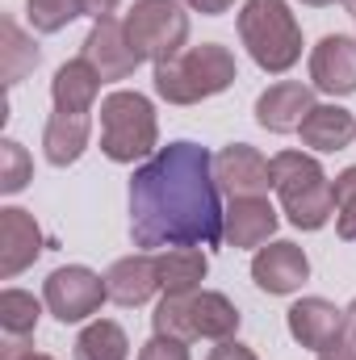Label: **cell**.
Listing matches in <instances>:
<instances>
[{
  "label": "cell",
  "mask_w": 356,
  "mask_h": 360,
  "mask_svg": "<svg viewBox=\"0 0 356 360\" xmlns=\"http://www.w3.org/2000/svg\"><path fill=\"white\" fill-rule=\"evenodd\" d=\"M214 155L197 143H168L130 176V239L143 252L218 248L222 197Z\"/></svg>",
  "instance_id": "obj_1"
},
{
  "label": "cell",
  "mask_w": 356,
  "mask_h": 360,
  "mask_svg": "<svg viewBox=\"0 0 356 360\" xmlns=\"http://www.w3.org/2000/svg\"><path fill=\"white\" fill-rule=\"evenodd\" d=\"M272 188L298 231H319L336 214V180H327L323 164L306 151H276L272 160Z\"/></svg>",
  "instance_id": "obj_2"
},
{
  "label": "cell",
  "mask_w": 356,
  "mask_h": 360,
  "mask_svg": "<svg viewBox=\"0 0 356 360\" xmlns=\"http://www.w3.org/2000/svg\"><path fill=\"white\" fill-rule=\"evenodd\" d=\"M235 80H239V68L222 42H201L180 51L168 63H155V92L168 105H197L205 96L227 92Z\"/></svg>",
  "instance_id": "obj_3"
},
{
  "label": "cell",
  "mask_w": 356,
  "mask_h": 360,
  "mask_svg": "<svg viewBox=\"0 0 356 360\" xmlns=\"http://www.w3.org/2000/svg\"><path fill=\"white\" fill-rule=\"evenodd\" d=\"M239 310L227 293H214V289H197V293H164V302L155 306L151 314V327L155 335H168L180 344H193V340H231L239 331Z\"/></svg>",
  "instance_id": "obj_4"
},
{
  "label": "cell",
  "mask_w": 356,
  "mask_h": 360,
  "mask_svg": "<svg viewBox=\"0 0 356 360\" xmlns=\"http://www.w3.org/2000/svg\"><path fill=\"white\" fill-rule=\"evenodd\" d=\"M239 38L260 72H289L302 59V25L285 0H248L239 13Z\"/></svg>",
  "instance_id": "obj_5"
},
{
  "label": "cell",
  "mask_w": 356,
  "mask_h": 360,
  "mask_svg": "<svg viewBox=\"0 0 356 360\" xmlns=\"http://www.w3.org/2000/svg\"><path fill=\"white\" fill-rule=\"evenodd\" d=\"M160 143V122L155 105L143 92L117 89L101 101V151L113 164H134L151 155Z\"/></svg>",
  "instance_id": "obj_6"
},
{
  "label": "cell",
  "mask_w": 356,
  "mask_h": 360,
  "mask_svg": "<svg viewBox=\"0 0 356 360\" xmlns=\"http://www.w3.org/2000/svg\"><path fill=\"white\" fill-rule=\"evenodd\" d=\"M126 38L143 59L168 63L189 42V13L177 0H134L126 13Z\"/></svg>",
  "instance_id": "obj_7"
},
{
  "label": "cell",
  "mask_w": 356,
  "mask_h": 360,
  "mask_svg": "<svg viewBox=\"0 0 356 360\" xmlns=\"http://www.w3.org/2000/svg\"><path fill=\"white\" fill-rule=\"evenodd\" d=\"M42 302L59 323H84L89 314L101 310V302H109V289H105V276H96L92 269L68 264V269H55L46 276Z\"/></svg>",
  "instance_id": "obj_8"
},
{
  "label": "cell",
  "mask_w": 356,
  "mask_h": 360,
  "mask_svg": "<svg viewBox=\"0 0 356 360\" xmlns=\"http://www.w3.org/2000/svg\"><path fill=\"white\" fill-rule=\"evenodd\" d=\"M84 59L96 68V76H101L105 84L134 76V68L143 63V55H139V51L130 46V38H126V21H117V17L92 21L89 38H84Z\"/></svg>",
  "instance_id": "obj_9"
},
{
  "label": "cell",
  "mask_w": 356,
  "mask_h": 360,
  "mask_svg": "<svg viewBox=\"0 0 356 360\" xmlns=\"http://www.w3.org/2000/svg\"><path fill=\"white\" fill-rule=\"evenodd\" d=\"M214 180L227 197H265L272 188V164L256 147L231 143L214 155Z\"/></svg>",
  "instance_id": "obj_10"
},
{
  "label": "cell",
  "mask_w": 356,
  "mask_h": 360,
  "mask_svg": "<svg viewBox=\"0 0 356 360\" xmlns=\"http://www.w3.org/2000/svg\"><path fill=\"white\" fill-rule=\"evenodd\" d=\"M285 323H289V335L302 348H310L314 356L331 352L340 344V335H344V310L336 302H327V297H302V302H293L289 314H285Z\"/></svg>",
  "instance_id": "obj_11"
},
{
  "label": "cell",
  "mask_w": 356,
  "mask_h": 360,
  "mask_svg": "<svg viewBox=\"0 0 356 360\" xmlns=\"http://www.w3.org/2000/svg\"><path fill=\"white\" fill-rule=\"evenodd\" d=\"M310 80L327 96H352L356 92V38L327 34L310 51Z\"/></svg>",
  "instance_id": "obj_12"
},
{
  "label": "cell",
  "mask_w": 356,
  "mask_h": 360,
  "mask_svg": "<svg viewBox=\"0 0 356 360\" xmlns=\"http://www.w3.org/2000/svg\"><path fill=\"white\" fill-rule=\"evenodd\" d=\"M306 276H310V260H306V252H302L298 243H289V239H276V243L260 248L256 260H252V281H256L265 293H276V297L302 289Z\"/></svg>",
  "instance_id": "obj_13"
},
{
  "label": "cell",
  "mask_w": 356,
  "mask_h": 360,
  "mask_svg": "<svg viewBox=\"0 0 356 360\" xmlns=\"http://www.w3.org/2000/svg\"><path fill=\"white\" fill-rule=\"evenodd\" d=\"M276 210L268 205V197H231L227 218H222V243H231L235 252L248 248H265L276 235Z\"/></svg>",
  "instance_id": "obj_14"
},
{
  "label": "cell",
  "mask_w": 356,
  "mask_h": 360,
  "mask_svg": "<svg viewBox=\"0 0 356 360\" xmlns=\"http://www.w3.org/2000/svg\"><path fill=\"white\" fill-rule=\"evenodd\" d=\"M38 256H42V231H38V222L25 210L4 205L0 210V276L13 281L17 272L30 269Z\"/></svg>",
  "instance_id": "obj_15"
},
{
  "label": "cell",
  "mask_w": 356,
  "mask_h": 360,
  "mask_svg": "<svg viewBox=\"0 0 356 360\" xmlns=\"http://www.w3.org/2000/svg\"><path fill=\"white\" fill-rule=\"evenodd\" d=\"M310 109H314V89L310 84L281 80V84H272L268 92H260L256 122L265 130H272V134H293V130H302V122H306Z\"/></svg>",
  "instance_id": "obj_16"
},
{
  "label": "cell",
  "mask_w": 356,
  "mask_h": 360,
  "mask_svg": "<svg viewBox=\"0 0 356 360\" xmlns=\"http://www.w3.org/2000/svg\"><path fill=\"white\" fill-rule=\"evenodd\" d=\"M105 289H109V302H117V306H143V302L160 289L155 256L139 252V256L117 260L113 269L105 272Z\"/></svg>",
  "instance_id": "obj_17"
},
{
  "label": "cell",
  "mask_w": 356,
  "mask_h": 360,
  "mask_svg": "<svg viewBox=\"0 0 356 360\" xmlns=\"http://www.w3.org/2000/svg\"><path fill=\"white\" fill-rule=\"evenodd\" d=\"M89 134H92V117L89 113H63V109H55L51 122H46V130H42L46 160H51L55 168L76 164V160L84 155V147H89Z\"/></svg>",
  "instance_id": "obj_18"
},
{
  "label": "cell",
  "mask_w": 356,
  "mask_h": 360,
  "mask_svg": "<svg viewBox=\"0 0 356 360\" xmlns=\"http://www.w3.org/2000/svg\"><path fill=\"white\" fill-rule=\"evenodd\" d=\"M101 84H105V80L96 76V68L80 55V59H72V63H63V68L55 72V80H51V101H55V109H63V113H89L92 101H96V92H101Z\"/></svg>",
  "instance_id": "obj_19"
},
{
  "label": "cell",
  "mask_w": 356,
  "mask_h": 360,
  "mask_svg": "<svg viewBox=\"0 0 356 360\" xmlns=\"http://www.w3.org/2000/svg\"><path fill=\"white\" fill-rule=\"evenodd\" d=\"M298 134L314 151H344L356 139V117L348 109H340V105H314Z\"/></svg>",
  "instance_id": "obj_20"
},
{
  "label": "cell",
  "mask_w": 356,
  "mask_h": 360,
  "mask_svg": "<svg viewBox=\"0 0 356 360\" xmlns=\"http://www.w3.org/2000/svg\"><path fill=\"white\" fill-rule=\"evenodd\" d=\"M155 269H160V289L164 293H197L205 272H210V260L197 248H164L155 256Z\"/></svg>",
  "instance_id": "obj_21"
},
{
  "label": "cell",
  "mask_w": 356,
  "mask_h": 360,
  "mask_svg": "<svg viewBox=\"0 0 356 360\" xmlns=\"http://www.w3.org/2000/svg\"><path fill=\"white\" fill-rule=\"evenodd\" d=\"M34 68H38V46L17 30L13 17H4L0 21V72H4V84L17 89Z\"/></svg>",
  "instance_id": "obj_22"
},
{
  "label": "cell",
  "mask_w": 356,
  "mask_h": 360,
  "mask_svg": "<svg viewBox=\"0 0 356 360\" xmlns=\"http://www.w3.org/2000/svg\"><path fill=\"white\" fill-rule=\"evenodd\" d=\"M126 356H130V340L113 319L89 323L76 340V360H126Z\"/></svg>",
  "instance_id": "obj_23"
},
{
  "label": "cell",
  "mask_w": 356,
  "mask_h": 360,
  "mask_svg": "<svg viewBox=\"0 0 356 360\" xmlns=\"http://www.w3.org/2000/svg\"><path fill=\"white\" fill-rule=\"evenodd\" d=\"M38 319H42V306H38L34 293H25V289H4V293H0V331H4L8 340L34 335Z\"/></svg>",
  "instance_id": "obj_24"
},
{
  "label": "cell",
  "mask_w": 356,
  "mask_h": 360,
  "mask_svg": "<svg viewBox=\"0 0 356 360\" xmlns=\"http://www.w3.org/2000/svg\"><path fill=\"white\" fill-rule=\"evenodd\" d=\"M25 17L38 34H59L76 17H84V8H80V0H25Z\"/></svg>",
  "instance_id": "obj_25"
},
{
  "label": "cell",
  "mask_w": 356,
  "mask_h": 360,
  "mask_svg": "<svg viewBox=\"0 0 356 360\" xmlns=\"http://www.w3.org/2000/svg\"><path fill=\"white\" fill-rule=\"evenodd\" d=\"M34 176V164H30V155H25V147L17 143V139H4L0 143V193H21L25 184Z\"/></svg>",
  "instance_id": "obj_26"
},
{
  "label": "cell",
  "mask_w": 356,
  "mask_h": 360,
  "mask_svg": "<svg viewBox=\"0 0 356 360\" xmlns=\"http://www.w3.org/2000/svg\"><path fill=\"white\" fill-rule=\"evenodd\" d=\"M336 235L356 243V164L336 176Z\"/></svg>",
  "instance_id": "obj_27"
},
{
  "label": "cell",
  "mask_w": 356,
  "mask_h": 360,
  "mask_svg": "<svg viewBox=\"0 0 356 360\" xmlns=\"http://www.w3.org/2000/svg\"><path fill=\"white\" fill-rule=\"evenodd\" d=\"M139 360H189V344L168 340V335H155V340H147V344H143Z\"/></svg>",
  "instance_id": "obj_28"
},
{
  "label": "cell",
  "mask_w": 356,
  "mask_h": 360,
  "mask_svg": "<svg viewBox=\"0 0 356 360\" xmlns=\"http://www.w3.org/2000/svg\"><path fill=\"white\" fill-rule=\"evenodd\" d=\"M205 360H256V352H252L248 344H239V340H222Z\"/></svg>",
  "instance_id": "obj_29"
},
{
  "label": "cell",
  "mask_w": 356,
  "mask_h": 360,
  "mask_svg": "<svg viewBox=\"0 0 356 360\" xmlns=\"http://www.w3.org/2000/svg\"><path fill=\"white\" fill-rule=\"evenodd\" d=\"M80 8H84V17H92V21H105V17H113L117 0H80Z\"/></svg>",
  "instance_id": "obj_30"
},
{
  "label": "cell",
  "mask_w": 356,
  "mask_h": 360,
  "mask_svg": "<svg viewBox=\"0 0 356 360\" xmlns=\"http://www.w3.org/2000/svg\"><path fill=\"white\" fill-rule=\"evenodd\" d=\"M189 8H197V13H205V17H218V13H227L235 0H184Z\"/></svg>",
  "instance_id": "obj_31"
},
{
  "label": "cell",
  "mask_w": 356,
  "mask_h": 360,
  "mask_svg": "<svg viewBox=\"0 0 356 360\" xmlns=\"http://www.w3.org/2000/svg\"><path fill=\"white\" fill-rule=\"evenodd\" d=\"M340 344H348V348H356V302L344 310V335H340Z\"/></svg>",
  "instance_id": "obj_32"
},
{
  "label": "cell",
  "mask_w": 356,
  "mask_h": 360,
  "mask_svg": "<svg viewBox=\"0 0 356 360\" xmlns=\"http://www.w3.org/2000/svg\"><path fill=\"white\" fill-rule=\"evenodd\" d=\"M13 360H55V356H42V352H21V356H13Z\"/></svg>",
  "instance_id": "obj_33"
},
{
  "label": "cell",
  "mask_w": 356,
  "mask_h": 360,
  "mask_svg": "<svg viewBox=\"0 0 356 360\" xmlns=\"http://www.w3.org/2000/svg\"><path fill=\"white\" fill-rule=\"evenodd\" d=\"M302 4H310V8H327V4H336V0H302Z\"/></svg>",
  "instance_id": "obj_34"
},
{
  "label": "cell",
  "mask_w": 356,
  "mask_h": 360,
  "mask_svg": "<svg viewBox=\"0 0 356 360\" xmlns=\"http://www.w3.org/2000/svg\"><path fill=\"white\" fill-rule=\"evenodd\" d=\"M344 4H348V8H352V17H356V0H344Z\"/></svg>",
  "instance_id": "obj_35"
}]
</instances>
